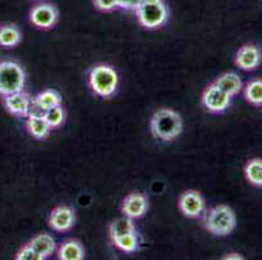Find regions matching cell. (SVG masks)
<instances>
[{"mask_svg":"<svg viewBox=\"0 0 262 260\" xmlns=\"http://www.w3.org/2000/svg\"><path fill=\"white\" fill-rule=\"evenodd\" d=\"M76 223V214L72 207H55L49 216V226L58 233L68 232Z\"/></svg>","mask_w":262,"mask_h":260,"instance_id":"cell-9","label":"cell"},{"mask_svg":"<svg viewBox=\"0 0 262 260\" xmlns=\"http://www.w3.org/2000/svg\"><path fill=\"white\" fill-rule=\"evenodd\" d=\"M261 51L254 44H245L240 47L235 55V65L243 70H254L261 64Z\"/></svg>","mask_w":262,"mask_h":260,"instance_id":"cell-12","label":"cell"},{"mask_svg":"<svg viewBox=\"0 0 262 260\" xmlns=\"http://www.w3.org/2000/svg\"><path fill=\"white\" fill-rule=\"evenodd\" d=\"M204 108L210 113H223L231 104V97L221 90L216 85L210 83L201 97Z\"/></svg>","mask_w":262,"mask_h":260,"instance_id":"cell-6","label":"cell"},{"mask_svg":"<svg viewBox=\"0 0 262 260\" xmlns=\"http://www.w3.org/2000/svg\"><path fill=\"white\" fill-rule=\"evenodd\" d=\"M88 85L95 97L108 99L116 94L119 87V75L108 64H97L89 70Z\"/></svg>","mask_w":262,"mask_h":260,"instance_id":"cell-2","label":"cell"},{"mask_svg":"<svg viewBox=\"0 0 262 260\" xmlns=\"http://www.w3.org/2000/svg\"><path fill=\"white\" fill-rule=\"evenodd\" d=\"M32 102L42 113H45L47 109H51L54 108V107L60 106L61 95L60 92L56 91V90L49 89L39 92V94L35 95L34 98H32Z\"/></svg>","mask_w":262,"mask_h":260,"instance_id":"cell-16","label":"cell"},{"mask_svg":"<svg viewBox=\"0 0 262 260\" xmlns=\"http://www.w3.org/2000/svg\"><path fill=\"white\" fill-rule=\"evenodd\" d=\"M113 243L116 249H119L123 252H127V254H133L140 247L139 237H137V233L136 232L114 238Z\"/></svg>","mask_w":262,"mask_h":260,"instance_id":"cell-20","label":"cell"},{"mask_svg":"<svg viewBox=\"0 0 262 260\" xmlns=\"http://www.w3.org/2000/svg\"><path fill=\"white\" fill-rule=\"evenodd\" d=\"M25 126L28 133H29L34 139L38 140L46 139L52 130V129L50 128L49 124H47V121L45 120L43 116H39V114H29V116H28V120H26Z\"/></svg>","mask_w":262,"mask_h":260,"instance_id":"cell-13","label":"cell"},{"mask_svg":"<svg viewBox=\"0 0 262 260\" xmlns=\"http://www.w3.org/2000/svg\"><path fill=\"white\" fill-rule=\"evenodd\" d=\"M29 245L42 257V260L47 259V257L51 256L56 251V242L52 238V235L47 234V233H42V234H38L35 237H33Z\"/></svg>","mask_w":262,"mask_h":260,"instance_id":"cell-15","label":"cell"},{"mask_svg":"<svg viewBox=\"0 0 262 260\" xmlns=\"http://www.w3.org/2000/svg\"><path fill=\"white\" fill-rule=\"evenodd\" d=\"M84 247L78 241H66L58 249V259L60 260H84Z\"/></svg>","mask_w":262,"mask_h":260,"instance_id":"cell-17","label":"cell"},{"mask_svg":"<svg viewBox=\"0 0 262 260\" xmlns=\"http://www.w3.org/2000/svg\"><path fill=\"white\" fill-rule=\"evenodd\" d=\"M150 132L157 139L171 142L182 134V116L171 108L158 109L150 119Z\"/></svg>","mask_w":262,"mask_h":260,"instance_id":"cell-1","label":"cell"},{"mask_svg":"<svg viewBox=\"0 0 262 260\" xmlns=\"http://www.w3.org/2000/svg\"><path fill=\"white\" fill-rule=\"evenodd\" d=\"M213 83L214 85L218 86L221 90H223L226 94L230 95L231 98L239 94L243 89L242 78L239 77V75L233 73V72H227V73H223V75L219 76V77L216 78Z\"/></svg>","mask_w":262,"mask_h":260,"instance_id":"cell-14","label":"cell"},{"mask_svg":"<svg viewBox=\"0 0 262 260\" xmlns=\"http://www.w3.org/2000/svg\"><path fill=\"white\" fill-rule=\"evenodd\" d=\"M244 98L252 106H262V78L252 80L245 85Z\"/></svg>","mask_w":262,"mask_h":260,"instance_id":"cell-19","label":"cell"},{"mask_svg":"<svg viewBox=\"0 0 262 260\" xmlns=\"http://www.w3.org/2000/svg\"><path fill=\"white\" fill-rule=\"evenodd\" d=\"M149 208V200L141 193H130L124 198L121 203V212L130 219H140L146 214Z\"/></svg>","mask_w":262,"mask_h":260,"instance_id":"cell-11","label":"cell"},{"mask_svg":"<svg viewBox=\"0 0 262 260\" xmlns=\"http://www.w3.org/2000/svg\"><path fill=\"white\" fill-rule=\"evenodd\" d=\"M245 178L251 185L262 187V159H252L244 168Z\"/></svg>","mask_w":262,"mask_h":260,"instance_id":"cell-21","label":"cell"},{"mask_svg":"<svg viewBox=\"0 0 262 260\" xmlns=\"http://www.w3.org/2000/svg\"><path fill=\"white\" fill-rule=\"evenodd\" d=\"M204 225L210 234L225 237L236 226V215L227 204H218L206 212Z\"/></svg>","mask_w":262,"mask_h":260,"instance_id":"cell-3","label":"cell"},{"mask_svg":"<svg viewBox=\"0 0 262 260\" xmlns=\"http://www.w3.org/2000/svg\"><path fill=\"white\" fill-rule=\"evenodd\" d=\"M178 207L185 218L199 219L204 215L206 203L201 193L196 190H188L179 197Z\"/></svg>","mask_w":262,"mask_h":260,"instance_id":"cell-7","label":"cell"},{"mask_svg":"<svg viewBox=\"0 0 262 260\" xmlns=\"http://www.w3.org/2000/svg\"><path fill=\"white\" fill-rule=\"evenodd\" d=\"M21 42V32L15 25H4L0 28V46L11 49Z\"/></svg>","mask_w":262,"mask_h":260,"instance_id":"cell-18","label":"cell"},{"mask_svg":"<svg viewBox=\"0 0 262 260\" xmlns=\"http://www.w3.org/2000/svg\"><path fill=\"white\" fill-rule=\"evenodd\" d=\"M136 16L140 25L145 29H159L166 23L168 18L167 7L163 0H142L136 9Z\"/></svg>","mask_w":262,"mask_h":260,"instance_id":"cell-5","label":"cell"},{"mask_svg":"<svg viewBox=\"0 0 262 260\" xmlns=\"http://www.w3.org/2000/svg\"><path fill=\"white\" fill-rule=\"evenodd\" d=\"M16 259L17 260H42V257H40L39 255L34 251V249H33L29 243H28V245H25V246H23L20 250H18L17 255H16Z\"/></svg>","mask_w":262,"mask_h":260,"instance_id":"cell-24","label":"cell"},{"mask_svg":"<svg viewBox=\"0 0 262 260\" xmlns=\"http://www.w3.org/2000/svg\"><path fill=\"white\" fill-rule=\"evenodd\" d=\"M108 230L110 237H111V240H114V238L128 234V233H135L136 226L135 224H133V219L124 216V218L116 219L115 221H113L111 225H110Z\"/></svg>","mask_w":262,"mask_h":260,"instance_id":"cell-22","label":"cell"},{"mask_svg":"<svg viewBox=\"0 0 262 260\" xmlns=\"http://www.w3.org/2000/svg\"><path fill=\"white\" fill-rule=\"evenodd\" d=\"M223 259H237V260H242L244 257L239 254H227L226 256H223Z\"/></svg>","mask_w":262,"mask_h":260,"instance_id":"cell-27","label":"cell"},{"mask_svg":"<svg viewBox=\"0 0 262 260\" xmlns=\"http://www.w3.org/2000/svg\"><path fill=\"white\" fill-rule=\"evenodd\" d=\"M94 6L102 12H111L119 8V0H94Z\"/></svg>","mask_w":262,"mask_h":260,"instance_id":"cell-25","label":"cell"},{"mask_svg":"<svg viewBox=\"0 0 262 260\" xmlns=\"http://www.w3.org/2000/svg\"><path fill=\"white\" fill-rule=\"evenodd\" d=\"M141 3L142 0H119V8L127 9V11H136Z\"/></svg>","mask_w":262,"mask_h":260,"instance_id":"cell-26","label":"cell"},{"mask_svg":"<svg viewBox=\"0 0 262 260\" xmlns=\"http://www.w3.org/2000/svg\"><path fill=\"white\" fill-rule=\"evenodd\" d=\"M58 9L55 8L52 4L47 3L34 6L29 14L30 22L40 30H49V29L54 28L58 22Z\"/></svg>","mask_w":262,"mask_h":260,"instance_id":"cell-8","label":"cell"},{"mask_svg":"<svg viewBox=\"0 0 262 260\" xmlns=\"http://www.w3.org/2000/svg\"><path fill=\"white\" fill-rule=\"evenodd\" d=\"M43 117L45 120L47 121V124L50 125V128L51 129H58L60 128L61 125H63L64 123H66V109H64V107L58 106V107H54V108L51 109H47L46 112L43 113Z\"/></svg>","mask_w":262,"mask_h":260,"instance_id":"cell-23","label":"cell"},{"mask_svg":"<svg viewBox=\"0 0 262 260\" xmlns=\"http://www.w3.org/2000/svg\"><path fill=\"white\" fill-rule=\"evenodd\" d=\"M26 75L23 66L16 61H0V95L7 97L25 89Z\"/></svg>","mask_w":262,"mask_h":260,"instance_id":"cell-4","label":"cell"},{"mask_svg":"<svg viewBox=\"0 0 262 260\" xmlns=\"http://www.w3.org/2000/svg\"><path fill=\"white\" fill-rule=\"evenodd\" d=\"M3 103L7 111L16 117H28L32 107V98L23 90L3 97Z\"/></svg>","mask_w":262,"mask_h":260,"instance_id":"cell-10","label":"cell"}]
</instances>
